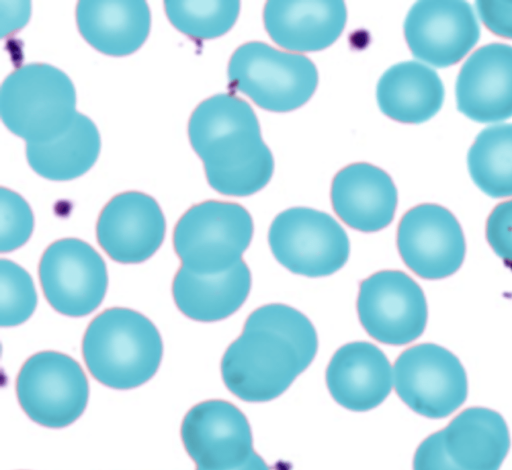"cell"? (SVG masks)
<instances>
[{"label":"cell","instance_id":"1","mask_svg":"<svg viewBox=\"0 0 512 470\" xmlns=\"http://www.w3.org/2000/svg\"><path fill=\"white\" fill-rule=\"evenodd\" d=\"M188 137L217 192L250 196L270 181L273 155L262 139L256 114L243 99L220 93L202 101L189 119Z\"/></svg>","mask_w":512,"mask_h":470},{"label":"cell","instance_id":"2","mask_svg":"<svg viewBox=\"0 0 512 470\" xmlns=\"http://www.w3.org/2000/svg\"><path fill=\"white\" fill-rule=\"evenodd\" d=\"M82 351L95 379L110 388L126 390L154 376L163 345L159 331L147 317L131 309L112 308L92 320Z\"/></svg>","mask_w":512,"mask_h":470},{"label":"cell","instance_id":"3","mask_svg":"<svg viewBox=\"0 0 512 470\" xmlns=\"http://www.w3.org/2000/svg\"><path fill=\"white\" fill-rule=\"evenodd\" d=\"M77 113L74 84L53 65L25 64L11 72L1 85V120L26 144L58 137L70 127Z\"/></svg>","mask_w":512,"mask_h":470},{"label":"cell","instance_id":"4","mask_svg":"<svg viewBox=\"0 0 512 470\" xmlns=\"http://www.w3.org/2000/svg\"><path fill=\"white\" fill-rule=\"evenodd\" d=\"M227 75L231 88L272 112L301 107L318 84L317 68L308 57L258 41L245 43L234 51Z\"/></svg>","mask_w":512,"mask_h":470},{"label":"cell","instance_id":"5","mask_svg":"<svg viewBox=\"0 0 512 470\" xmlns=\"http://www.w3.org/2000/svg\"><path fill=\"white\" fill-rule=\"evenodd\" d=\"M252 236L253 220L243 206L210 200L185 212L173 240L182 267L199 275H216L242 260Z\"/></svg>","mask_w":512,"mask_h":470},{"label":"cell","instance_id":"6","mask_svg":"<svg viewBox=\"0 0 512 470\" xmlns=\"http://www.w3.org/2000/svg\"><path fill=\"white\" fill-rule=\"evenodd\" d=\"M306 369L298 351L286 338L264 328H244L221 361L226 387L247 402H267L279 397Z\"/></svg>","mask_w":512,"mask_h":470},{"label":"cell","instance_id":"7","mask_svg":"<svg viewBox=\"0 0 512 470\" xmlns=\"http://www.w3.org/2000/svg\"><path fill=\"white\" fill-rule=\"evenodd\" d=\"M268 242L282 266L310 278L337 272L350 252L343 227L329 214L308 207L279 213L270 225Z\"/></svg>","mask_w":512,"mask_h":470},{"label":"cell","instance_id":"8","mask_svg":"<svg viewBox=\"0 0 512 470\" xmlns=\"http://www.w3.org/2000/svg\"><path fill=\"white\" fill-rule=\"evenodd\" d=\"M18 401L36 423L63 428L84 412L89 396L87 378L71 357L43 351L22 366L16 381Z\"/></svg>","mask_w":512,"mask_h":470},{"label":"cell","instance_id":"9","mask_svg":"<svg viewBox=\"0 0 512 470\" xmlns=\"http://www.w3.org/2000/svg\"><path fill=\"white\" fill-rule=\"evenodd\" d=\"M393 385L410 409L433 419L453 413L468 393L460 360L434 343L412 346L399 355L393 368Z\"/></svg>","mask_w":512,"mask_h":470},{"label":"cell","instance_id":"10","mask_svg":"<svg viewBox=\"0 0 512 470\" xmlns=\"http://www.w3.org/2000/svg\"><path fill=\"white\" fill-rule=\"evenodd\" d=\"M357 312L365 331L389 345L416 340L423 333L428 316L421 287L399 270H382L363 280Z\"/></svg>","mask_w":512,"mask_h":470},{"label":"cell","instance_id":"11","mask_svg":"<svg viewBox=\"0 0 512 470\" xmlns=\"http://www.w3.org/2000/svg\"><path fill=\"white\" fill-rule=\"evenodd\" d=\"M39 275L50 305L70 317L93 312L101 304L108 284L101 256L76 238L52 243L41 258Z\"/></svg>","mask_w":512,"mask_h":470},{"label":"cell","instance_id":"12","mask_svg":"<svg viewBox=\"0 0 512 470\" xmlns=\"http://www.w3.org/2000/svg\"><path fill=\"white\" fill-rule=\"evenodd\" d=\"M397 247L408 268L424 279L454 274L465 257V239L455 216L443 206L425 203L402 217Z\"/></svg>","mask_w":512,"mask_h":470},{"label":"cell","instance_id":"13","mask_svg":"<svg viewBox=\"0 0 512 470\" xmlns=\"http://www.w3.org/2000/svg\"><path fill=\"white\" fill-rule=\"evenodd\" d=\"M404 35L413 56L443 68L460 61L477 43L480 27L462 0H421L408 11Z\"/></svg>","mask_w":512,"mask_h":470},{"label":"cell","instance_id":"14","mask_svg":"<svg viewBox=\"0 0 512 470\" xmlns=\"http://www.w3.org/2000/svg\"><path fill=\"white\" fill-rule=\"evenodd\" d=\"M181 437L201 470H233L254 453L246 416L224 400H208L191 408L183 419Z\"/></svg>","mask_w":512,"mask_h":470},{"label":"cell","instance_id":"15","mask_svg":"<svg viewBox=\"0 0 512 470\" xmlns=\"http://www.w3.org/2000/svg\"><path fill=\"white\" fill-rule=\"evenodd\" d=\"M165 218L151 196L128 191L113 197L97 222L100 246L119 263H140L160 247L165 235Z\"/></svg>","mask_w":512,"mask_h":470},{"label":"cell","instance_id":"16","mask_svg":"<svg viewBox=\"0 0 512 470\" xmlns=\"http://www.w3.org/2000/svg\"><path fill=\"white\" fill-rule=\"evenodd\" d=\"M455 93L457 109L473 121L512 117V46L491 43L477 49L461 67Z\"/></svg>","mask_w":512,"mask_h":470},{"label":"cell","instance_id":"17","mask_svg":"<svg viewBox=\"0 0 512 470\" xmlns=\"http://www.w3.org/2000/svg\"><path fill=\"white\" fill-rule=\"evenodd\" d=\"M326 384L342 407L369 411L390 394L393 369L386 355L374 344L355 341L341 346L326 369Z\"/></svg>","mask_w":512,"mask_h":470},{"label":"cell","instance_id":"18","mask_svg":"<svg viewBox=\"0 0 512 470\" xmlns=\"http://www.w3.org/2000/svg\"><path fill=\"white\" fill-rule=\"evenodd\" d=\"M263 20L280 47L294 52L323 50L341 35L347 9L341 0H270Z\"/></svg>","mask_w":512,"mask_h":470},{"label":"cell","instance_id":"19","mask_svg":"<svg viewBox=\"0 0 512 470\" xmlns=\"http://www.w3.org/2000/svg\"><path fill=\"white\" fill-rule=\"evenodd\" d=\"M331 201L335 213L349 227L376 232L387 227L394 218L397 189L384 170L358 162L335 175Z\"/></svg>","mask_w":512,"mask_h":470},{"label":"cell","instance_id":"20","mask_svg":"<svg viewBox=\"0 0 512 470\" xmlns=\"http://www.w3.org/2000/svg\"><path fill=\"white\" fill-rule=\"evenodd\" d=\"M76 23L85 41L114 57L137 51L151 28V12L143 0H81Z\"/></svg>","mask_w":512,"mask_h":470},{"label":"cell","instance_id":"21","mask_svg":"<svg viewBox=\"0 0 512 470\" xmlns=\"http://www.w3.org/2000/svg\"><path fill=\"white\" fill-rule=\"evenodd\" d=\"M441 434L447 454L464 470H498L510 448L504 418L484 407L464 410Z\"/></svg>","mask_w":512,"mask_h":470},{"label":"cell","instance_id":"22","mask_svg":"<svg viewBox=\"0 0 512 470\" xmlns=\"http://www.w3.org/2000/svg\"><path fill=\"white\" fill-rule=\"evenodd\" d=\"M250 289L251 273L243 260L216 275H199L181 267L172 288L179 310L201 322L219 321L235 313L244 304Z\"/></svg>","mask_w":512,"mask_h":470},{"label":"cell","instance_id":"23","mask_svg":"<svg viewBox=\"0 0 512 470\" xmlns=\"http://www.w3.org/2000/svg\"><path fill=\"white\" fill-rule=\"evenodd\" d=\"M383 114L402 123L419 124L441 109L444 86L435 70L417 61L394 64L380 77L376 87Z\"/></svg>","mask_w":512,"mask_h":470},{"label":"cell","instance_id":"24","mask_svg":"<svg viewBox=\"0 0 512 470\" xmlns=\"http://www.w3.org/2000/svg\"><path fill=\"white\" fill-rule=\"evenodd\" d=\"M101 138L95 123L77 113L70 127L44 143L26 144V158L39 176L52 181H68L89 171L97 161Z\"/></svg>","mask_w":512,"mask_h":470},{"label":"cell","instance_id":"25","mask_svg":"<svg viewBox=\"0 0 512 470\" xmlns=\"http://www.w3.org/2000/svg\"><path fill=\"white\" fill-rule=\"evenodd\" d=\"M475 185L492 198L512 196V123L486 127L467 154Z\"/></svg>","mask_w":512,"mask_h":470},{"label":"cell","instance_id":"26","mask_svg":"<svg viewBox=\"0 0 512 470\" xmlns=\"http://www.w3.org/2000/svg\"><path fill=\"white\" fill-rule=\"evenodd\" d=\"M170 23L181 33L199 40L220 37L236 23L240 12L237 0L164 2Z\"/></svg>","mask_w":512,"mask_h":470},{"label":"cell","instance_id":"27","mask_svg":"<svg viewBox=\"0 0 512 470\" xmlns=\"http://www.w3.org/2000/svg\"><path fill=\"white\" fill-rule=\"evenodd\" d=\"M244 328H264L286 338L298 351L304 365L312 363L318 349L316 330L300 311L285 304L272 303L254 310Z\"/></svg>","mask_w":512,"mask_h":470},{"label":"cell","instance_id":"28","mask_svg":"<svg viewBox=\"0 0 512 470\" xmlns=\"http://www.w3.org/2000/svg\"><path fill=\"white\" fill-rule=\"evenodd\" d=\"M37 294L28 272L10 260L0 261V325L22 324L33 314Z\"/></svg>","mask_w":512,"mask_h":470},{"label":"cell","instance_id":"29","mask_svg":"<svg viewBox=\"0 0 512 470\" xmlns=\"http://www.w3.org/2000/svg\"><path fill=\"white\" fill-rule=\"evenodd\" d=\"M34 226L28 203L16 192L0 189V251L10 252L24 245Z\"/></svg>","mask_w":512,"mask_h":470},{"label":"cell","instance_id":"30","mask_svg":"<svg viewBox=\"0 0 512 470\" xmlns=\"http://www.w3.org/2000/svg\"><path fill=\"white\" fill-rule=\"evenodd\" d=\"M486 238L497 256L512 263V200L493 209L486 224Z\"/></svg>","mask_w":512,"mask_h":470},{"label":"cell","instance_id":"31","mask_svg":"<svg viewBox=\"0 0 512 470\" xmlns=\"http://www.w3.org/2000/svg\"><path fill=\"white\" fill-rule=\"evenodd\" d=\"M413 470H464L447 454L441 431L428 436L418 446L414 459Z\"/></svg>","mask_w":512,"mask_h":470},{"label":"cell","instance_id":"32","mask_svg":"<svg viewBox=\"0 0 512 470\" xmlns=\"http://www.w3.org/2000/svg\"><path fill=\"white\" fill-rule=\"evenodd\" d=\"M475 6L480 19L491 32L512 39V1L479 0Z\"/></svg>","mask_w":512,"mask_h":470},{"label":"cell","instance_id":"33","mask_svg":"<svg viewBox=\"0 0 512 470\" xmlns=\"http://www.w3.org/2000/svg\"><path fill=\"white\" fill-rule=\"evenodd\" d=\"M0 9V36L2 38L24 27L31 16V4L29 1L2 0L0 2Z\"/></svg>","mask_w":512,"mask_h":470},{"label":"cell","instance_id":"34","mask_svg":"<svg viewBox=\"0 0 512 470\" xmlns=\"http://www.w3.org/2000/svg\"><path fill=\"white\" fill-rule=\"evenodd\" d=\"M201 470V469H197ZM233 470H270L266 462L257 453H253L240 467Z\"/></svg>","mask_w":512,"mask_h":470}]
</instances>
